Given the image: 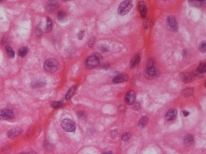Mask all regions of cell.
Listing matches in <instances>:
<instances>
[{
  "label": "cell",
  "instance_id": "1",
  "mask_svg": "<svg viewBox=\"0 0 206 154\" xmlns=\"http://www.w3.org/2000/svg\"><path fill=\"white\" fill-rule=\"evenodd\" d=\"M58 68L59 63L58 61L54 58L47 59L44 63V68L49 72H54Z\"/></svg>",
  "mask_w": 206,
  "mask_h": 154
},
{
  "label": "cell",
  "instance_id": "2",
  "mask_svg": "<svg viewBox=\"0 0 206 154\" xmlns=\"http://www.w3.org/2000/svg\"><path fill=\"white\" fill-rule=\"evenodd\" d=\"M133 7L132 2L130 0H125V1L121 3L118 8V13L120 16H124L128 14L131 8Z\"/></svg>",
  "mask_w": 206,
  "mask_h": 154
},
{
  "label": "cell",
  "instance_id": "3",
  "mask_svg": "<svg viewBox=\"0 0 206 154\" xmlns=\"http://www.w3.org/2000/svg\"><path fill=\"white\" fill-rule=\"evenodd\" d=\"M146 73L147 77H156L158 76V70L154 67V64L153 59H150L148 60V61L146 64Z\"/></svg>",
  "mask_w": 206,
  "mask_h": 154
},
{
  "label": "cell",
  "instance_id": "4",
  "mask_svg": "<svg viewBox=\"0 0 206 154\" xmlns=\"http://www.w3.org/2000/svg\"><path fill=\"white\" fill-rule=\"evenodd\" d=\"M62 127L67 132H73L76 130V124L73 121L69 119H65L62 121Z\"/></svg>",
  "mask_w": 206,
  "mask_h": 154
},
{
  "label": "cell",
  "instance_id": "5",
  "mask_svg": "<svg viewBox=\"0 0 206 154\" xmlns=\"http://www.w3.org/2000/svg\"><path fill=\"white\" fill-rule=\"evenodd\" d=\"M167 26L172 32H176L179 29V24L176 18L172 15L169 16L167 18Z\"/></svg>",
  "mask_w": 206,
  "mask_h": 154
},
{
  "label": "cell",
  "instance_id": "6",
  "mask_svg": "<svg viewBox=\"0 0 206 154\" xmlns=\"http://www.w3.org/2000/svg\"><path fill=\"white\" fill-rule=\"evenodd\" d=\"M100 64V59L96 55H91L86 60V67L88 68H92L98 67Z\"/></svg>",
  "mask_w": 206,
  "mask_h": 154
},
{
  "label": "cell",
  "instance_id": "7",
  "mask_svg": "<svg viewBox=\"0 0 206 154\" xmlns=\"http://www.w3.org/2000/svg\"><path fill=\"white\" fill-rule=\"evenodd\" d=\"M58 2L56 0H49L46 5V9L48 12L53 13L58 7Z\"/></svg>",
  "mask_w": 206,
  "mask_h": 154
},
{
  "label": "cell",
  "instance_id": "8",
  "mask_svg": "<svg viewBox=\"0 0 206 154\" xmlns=\"http://www.w3.org/2000/svg\"><path fill=\"white\" fill-rule=\"evenodd\" d=\"M128 79H129V76L127 75V74H121L118 76H116V77H114V78L112 79V82L115 84L120 83L127 81L128 80Z\"/></svg>",
  "mask_w": 206,
  "mask_h": 154
},
{
  "label": "cell",
  "instance_id": "9",
  "mask_svg": "<svg viewBox=\"0 0 206 154\" xmlns=\"http://www.w3.org/2000/svg\"><path fill=\"white\" fill-rule=\"evenodd\" d=\"M135 101V92L134 90L129 91L125 96V102L128 105H133Z\"/></svg>",
  "mask_w": 206,
  "mask_h": 154
},
{
  "label": "cell",
  "instance_id": "10",
  "mask_svg": "<svg viewBox=\"0 0 206 154\" xmlns=\"http://www.w3.org/2000/svg\"><path fill=\"white\" fill-rule=\"evenodd\" d=\"M22 133V130L20 128H12L11 130H9L7 133V135L9 138H15L20 135Z\"/></svg>",
  "mask_w": 206,
  "mask_h": 154
},
{
  "label": "cell",
  "instance_id": "11",
  "mask_svg": "<svg viewBox=\"0 0 206 154\" xmlns=\"http://www.w3.org/2000/svg\"><path fill=\"white\" fill-rule=\"evenodd\" d=\"M0 115H1V118L4 119H12L14 118V113L12 110H2L1 111V113H0Z\"/></svg>",
  "mask_w": 206,
  "mask_h": 154
},
{
  "label": "cell",
  "instance_id": "12",
  "mask_svg": "<svg viewBox=\"0 0 206 154\" xmlns=\"http://www.w3.org/2000/svg\"><path fill=\"white\" fill-rule=\"evenodd\" d=\"M177 111L175 109H170L167 112L166 114V119L167 121H172L176 117Z\"/></svg>",
  "mask_w": 206,
  "mask_h": 154
},
{
  "label": "cell",
  "instance_id": "13",
  "mask_svg": "<svg viewBox=\"0 0 206 154\" xmlns=\"http://www.w3.org/2000/svg\"><path fill=\"white\" fill-rule=\"evenodd\" d=\"M139 10L140 12V14L142 17H145L147 14V7L146 4L143 2H140L139 3Z\"/></svg>",
  "mask_w": 206,
  "mask_h": 154
},
{
  "label": "cell",
  "instance_id": "14",
  "mask_svg": "<svg viewBox=\"0 0 206 154\" xmlns=\"http://www.w3.org/2000/svg\"><path fill=\"white\" fill-rule=\"evenodd\" d=\"M140 61V55H136L134 56L132 58V59L130 60V67L131 68H134L136 66H137V65L139 64Z\"/></svg>",
  "mask_w": 206,
  "mask_h": 154
},
{
  "label": "cell",
  "instance_id": "15",
  "mask_svg": "<svg viewBox=\"0 0 206 154\" xmlns=\"http://www.w3.org/2000/svg\"><path fill=\"white\" fill-rule=\"evenodd\" d=\"M189 3L196 6L206 5V0H189Z\"/></svg>",
  "mask_w": 206,
  "mask_h": 154
},
{
  "label": "cell",
  "instance_id": "16",
  "mask_svg": "<svg viewBox=\"0 0 206 154\" xmlns=\"http://www.w3.org/2000/svg\"><path fill=\"white\" fill-rule=\"evenodd\" d=\"M192 77H193V74L183 73L181 75V78L184 82L190 81L192 79Z\"/></svg>",
  "mask_w": 206,
  "mask_h": 154
},
{
  "label": "cell",
  "instance_id": "17",
  "mask_svg": "<svg viewBox=\"0 0 206 154\" xmlns=\"http://www.w3.org/2000/svg\"><path fill=\"white\" fill-rule=\"evenodd\" d=\"M148 118L146 116H144L142 117L141 118V119L140 120V122H139V127L140 128H143V127H145L146 126V124L148 123Z\"/></svg>",
  "mask_w": 206,
  "mask_h": 154
},
{
  "label": "cell",
  "instance_id": "18",
  "mask_svg": "<svg viewBox=\"0 0 206 154\" xmlns=\"http://www.w3.org/2000/svg\"><path fill=\"white\" fill-rule=\"evenodd\" d=\"M6 51H7V54L8 55V56L11 58H14L15 56V52L14 50L12 49V48L10 46H6Z\"/></svg>",
  "mask_w": 206,
  "mask_h": 154
},
{
  "label": "cell",
  "instance_id": "19",
  "mask_svg": "<svg viewBox=\"0 0 206 154\" xmlns=\"http://www.w3.org/2000/svg\"><path fill=\"white\" fill-rule=\"evenodd\" d=\"M67 18V14L64 11H61L58 14V20L60 21H63Z\"/></svg>",
  "mask_w": 206,
  "mask_h": 154
},
{
  "label": "cell",
  "instance_id": "20",
  "mask_svg": "<svg viewBox=\"0 0 206 154\" xmlns=\"http://www.w3.org/2000/svg\"><path fill=\"white\" fill-rule=\"evenodd\" d=\"M28 53V49L27 47H22L18 50V55L20 57H24Z\"/></svg>",
  "mask_w": 206,
  "mask_h": 154
},
{
  "label": "cell",
  "instance_id": "21",
  "mask_svg": "<svg viewBox=\"0 0 206 154\" xmlns=\"http://www.w3.org/2000/svg\"><path fill=\"white\" fill-rule=\"evenodd\" d=\"M196 71L198 73H205L206 72V63H201L197 70H196Z\"/></svg>",
  "mask_w": 206,
  "mask_h": 154
},
{
  "label": "cell",
  "instance_id": "22",
  "mask_svg": "<svg viewBox=\"0 0 206 154\" xmlns=\"http://www.w3.org/2000/svg\"><path fill=\"white\" fill-rule=\"evenodd\" d=\"M76 86L74 85L72 87L70 88V89L68 90V92H67V94H66V99H70L72 97V96L73 95L74 90H75V88Z\"/></svg>",
  "mask_w": 206,
  "mask_h": 154
},
{
  "label": "cell",
  "instance_id": "23",
  "mask_svg": "<svg viewBox=\"0 0 206 154\" xmlns=\"http://www.w3.org/2000/svg\"><path fill=\"white\" fill-rule=\"evenodd\" d=\"M52 25H53L52 20L48 17L47 20V26L45 29L47 32H49L51 30V29H52Z\"/></svg>",
  "mask_w": 206,
  "mask_h": 154
},
{
  "label": "cell",
  "instance_id": "24",
  "mask_svg": "<svg viewBox=\"0 0 206 154\" xmlns=\"http://www.w3.org/2000/svg\"><path fill=\"white\" fill-rule=\"evenodd\" d=\"M63 105V101H55V102H53L52 103H51L50 106L54 108H60V107L62 106Z\"/></svg>",
  "mask_w": 206,
  "mask_h": 154
},
{
  "label": "cell",
  "instance_id": "25",
  "mask_svg": "<svg viewBox=\"0 0 206 154\" xmlns=\"http://www.w3.org/2000/svg\"><path fill=\"white\" fill-rule=\"evenodd\" d=\"M193 142V137L191 135H187L184 139V143L186 144H190Z\"/></svg>",
  "mask_w": 206,
  "mask_h": 154
},
{
  "label": "cell",
  "instance_id": "26",
  "mask_svg": "<svg viewBox=\"0 0 206 154\" xmlns=\"http://www.w3.org/2000/svg\"><path fill=\"white\" fill-rule=\"evenodd\" d=\"M193 88H187V89H185L183 91L182 94H183V95L184 96L188 97V96H190L193 94Z\"/></svg>",
  "mask_w": 206,
  "mask_h": 154
},
{
  "label": "cell",
  "instance_id": "27",
  "mask_svg": "<svg viewBox=\"0 0 206 154\" xmlns=\"http://www.w3.org/2000/svg\"><path fill=\"white\" fill-rule=\"evenodd\" d=\"M199 50L203 53H206V41H202L200 44Z\"/></svg>",
  "mask_w": 206,
  "mask_h": 154
},
{
  "label": "cell",
  "instance_id": "28",
  "mask_svg": "<svg viewBox=\"0 0 206 154\" xmlns=\"http://www.w3.org/2000/svg\"><path fill=\"white\" fill-rule=\"evenodd\" d=\"M130 136H131V135H130V132H126V133L123 134L122 137H121V139H122L123 141L127 142L129 141V139L130 138Z\"/></svg>",
  "mask_w": 206,
  "mask_h": 154
},
{
  "label": "cell",
  "instance_id": "29",
  "mask_svg": "<svg viewBox=\"0 0 206 154\" xmlns=\"http://www.w3.org/2000/svg\"><path fill=\"white\" fill-rule=\"evenodd\" d=\"M42 83H32V86L33 87V88H39V87H41V86H44L45 85H41Z\"/></svg>",
  "mask_w": 206,
  "mask_h": 154
},
{
  "label": "cell",
  "instance_id": "30",
  "mask_svg": "<svg viewBox=\"0 0 206 154\" xmlns=\"http://www.w3.org/2000/svg\"><path fill=\"white\" fill-rule=\"evenodd\" d=\"M100 50L101 51H103V52H108L109 51V47H108V46H107V45H102L101 46V47H100Z\"/></svg>",
  "mask_w": 206,
  "mask_h": 154
},
{
  "label": "cell",
  "instance_id": "31",
  "mask_svg": "<svg viewBox=\"0 0 206 154\" xmlns=\"http://www.w3.org/2000/svg\"><path fill=\"white\" fill-rule=\"evenodd\" d=\"M83 36H84V31L79 32V33L78 34V38H79V39H83Z\"/></svg>",
  "mask_w": 206,
  "mask_h": 154
},
{
  "label": "cell",
  "instance_id": "32",
  "mask_svg": "<svg viewBox=\"0 0 206 154\" xmlns=\"http://www.w3.org/2000/svg\"><path fill=\"white\" fill-rule=\"evenodd\" d=\"M133 108H134V109H136V110H138L140 108V104L138 103V102H136V103H134V102Z\"/></svg>",
  "mask_w": 206,
  "mask_h": 154
},
{
  "label": "cell",
  "instance_id": "33",
  "mask_svg": "<svg viewBox=\"0 0 206 154\" xmlns=\"http://www.w3.org/2000/svg\"><path fill=\"white\" fill-rule=\"evenodd\" d=\"M94 43H95V41H94L93 39H91L89 42V46H90V47H92V46L94 45Z\"/></svg>",
  "mask_w": 206,
  "mask_h": 154
},
{
  "label": "cell",
  "instance_id": "34",
  "mask_svg": "<svg viewBox=\"0 0 206 154\" xmlns=\"http://www.w3.org/2000/svg\"><path fill=\"white\" fill-rule=\"evenodd\" d=\"M117 133H118V132H117L116 130H114V131H112V132H111V135H112V136L113 137H115L116 136V135H117Z\"/></svg>",
  "mask_w": 206,
  "mask_h": 154
},
{
  "label": "cell",
  "instance_id": "35",
  "mask_svg": "<svg viewBox=\"0 0 206 154\" xmlns=\"http://www.w3.org/2000/svg\"><path fill=\"white\" fill-rule=\"evenodd\" d=\"M183 114H184V115L185 117H186V116H187V115H188L189 114V113L188 112H187V111H184V112H183Z\"/></svg>",
  "mask_w": 206,
  "mask_h": 154
},
{
  "label": "cell",
  "instance_id": "36",
  "mask_svg": "<svg viewBox=\"0 0 206 154\" xmlns=\"http://www.w3.org/2000/svg\"><path fill=\"white\" fill-rule=\"evenodd\" d=\"M204 86H205V87L206 88V82H205V85H204Z\"/></svg>",
  "mask_w": 206,
  "mask_h": 154
},
{
  "label": "cell",
  "instance_id": "37",
  "mask_svg": "<svg viewBox=\"0 0 206 154\" xmlns=\"http://www.w3.org/2000/svg\"><path fill=\"white\" fill-rule=\"evenodd\" d=\"M64 1H69V0H64Z\"/></svg>",
  "mask_w": 206,
  "mask_h": 154
}]
</instances>
